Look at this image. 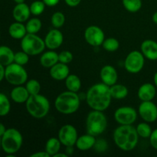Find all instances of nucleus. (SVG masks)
Instances as JSON below:
<instances>
[{
  "instance_id": "nucleus-4",
  "label": "nucleus",
  "mask_w": 157,
  "mask_h": 157,
  "mask_svg": "<svg viewBox=\"0 0 157 157\" xmlns=\"http://www.w3.org/2000/svg\"><path fill=\"white\" fill-rule=\"evenodd\" d=\"M1 147L8 157L15 156L21 149L23 144V136L19 130L15 128L6 129L1 137Z\"/></svg>"
},
{
  "instance_id": "nucleus-39",
  "label": "nucleus",
  "mask_w": 157,
  "mask_h": 157,
  "mask_svg": "<svg viewBox=\"0 0 157 157\" xmlns=\"http://www.w3.org/2000/svg\"><path fill=\"white\" fill-rule=\"evenodd\" d=\"M149 140H150V143L151 147H153V149L157 150V128L153 130L151 135H150V136L149 137Z\"/></svg>"
},
{
  "instance_id": "nucleus-19",
  "label": "nucleus",
  "mask_w": 157,
  "mask_h": 157,
  "mask_svg": "<svg viewBox=\"0 0 157 157\" xmlns=\"http://www.w3.org/2000/svg\"><path fill=\"white\" fill-rule=\"evenodd\" d=\"M156 87L151 83H144L137 90V97L141 101H153L156 95Z\"/></svg>"
},
{
  "instance_id": "nucleus-31",
  "label": "nucleus",
  "mask_w": 157,
  "mask_h": 157,
  "mask_svg": "<svg viewBox=\"0 0 157 157\" xmlns=\"http://www.w3.org/2000/svg\"><path fill=\"white\" fill-rule=\"evenodd\" d=\"M136 130L140 137L144 138V139L150 137L152 132H153V130H152L149 123L145 122V121L140 123L136 127Z\"/></svg>"
},
{
  "instance_id": "nucleus-49",
  "label": "nucleus",
  "mask_w": 157,
  "mask_h": 157,
  "mask_svg": "<svg viewBox=\"0 0 157 157\" xmlns=\"http://www.w3.org/2000/svg\"><path fill=\"white\" fill-rule=\"evenodd\" d=\"M14 2H15L16 4H19V3H22V2H25V0H13Z\"/></svg>"
},
{
  "instance_id": "nucleus-52",
  "label": "nucleus",
  "mask_w": 157,
  "mask_h": 157,
  "mask_svg": "<svg viewBox=\"0 0 157 157\" xmlns=\"http://www.w3.org/2000/svg\"><path fill=\"white\" fill-rule=\"evenodd\" d=\"M156 122H157V119H156Z\"/></svg>"
},
{
  "instance_id": "nucleus-25",
  "label": "nucleus",
  "mask_w": 157,
  "mask_h": 157,
  "mask_svg": "<svg viewBox=\"0 0 157 157\" xmlns=\"http://www.w3.org/2000/svg\"><path fill=\"white\" fill-rule=\"evenodd\" d=\"M110 94L112 98L117 100L124 99L129 94V90L125 85L121 84H115L110 87Z\"/></svg>"
},
{
  "instance_id": "nucleus-22",
  "label": "nucleus",
  "mask_w": 157,
  "mask_h": 157,
  "mask_svg": "<svg viewBox=\"0 0 157 157\" xmlns=\"http://www.w3.org/2000/svg\"><path fill=\"white\" fill-rule=\"evenodd\" d=\"M58 54L55 50H50L41 54L40 64L42 67L50 69L52 66L58 62Z\"/></svg>"
},
{
  "instance_id": "nucleus-10",
  "label": "nucleus",
  "mask_w": 157,
  "mask_h": 157,
  "mask_svg": "<svg viewBox=\"0 0 157 157\" xmlns=\"http://www.w3.org/2000/svg\"><path fill=\"white\" fill-rule=\"evenodd\" d=\"M137 111L130 106L120 107L115 110L114 120L120 125H133L137 119Z\"/></svg>"
},
{
  "instance_id": "nucleus-24",
  "label": "nucleus",
  "mask_w": 157,
  "mask_h": 157,
  "mask_svg": "<svg viewBox=\"0 0 157 157\" xmlns=\"http://www.w3.org/2000/svg\"><path fill=\"white\" fill-rule=\"evenodd\" d=\"M15 52L7 45H0V63L5 67L14 62Z\"/></svg>"
},
{
  "instance_id": "nucleus-42",
  "label": "nucleus",
  "mask_w": 157,
  "mask_h": 157,
  "mask_svg": "<svg viewBox=\"0 0 157 157\" xmlns=\"http://www.w3.org/2000/svg\"><path fill=\"white\" fill-rule=\"evenodd\" d=\"M44 2V4L46 5V6H48V7H54V6H57V5L59 3L60 0H42Z\"/></svg>"
},
{
  "instance_id": "nucleus-43",
  "label": "nucleus",
  "mask_w": 157,
  "mask_h": 157,
  "mask_svg": "<svg viewBox=\"0 0 157 157\" xmlns=\"http://www.w3.org/2000/svg\"><path fill=\"white\" fill-rule=\"evenodd\" d=\"M5 71H6V67L0 63V82L5 79Z\"/></svg>"
},
{
  "instance_id": "nucleus-34",
  "label": "nucleus",
  "mask_w": 157,
  "mask_h": 157,
  "mask_svg": "<svg viewBox=\"0 0 157 157\" xmlns=\"http://www.w3.org/2000/svg\"><path fill=\"white\" fill-rule=\"evenodd\" d=\"M25 87L30 95L40 94V90L41 88V84L36 79H30L29 81H26Z\"/></svg>"
},
{
  "instance_id": "nucleus-9",
  "label": "nucleus",
  "mask_w": 157,
  "mask_h": 157,
  "mask_svg": "<svg viewBox=\"0 0 157 157\" xmlns=\"http://www.w3.org/2000/svg\"><path fill=\"white\" fill-rule=\"evenodd\" d=\"M145 57L140 51L130 52L124 60V67L130 74H138L144 68Z\"/></svg>"
},
{
  "instance_id": "nucleus-16",
  "label": "nucleus",
  "mask_w": 157,
  "mask_h": 157,
  "mask_svg": "<svg viewBox=\"0 0 157 157\" xmlns=\"http://www.w3.org/2000/svg\"><path fill=\"white\" fill-rule=\"evenodd\" d=\"M140 52L145 58L150 61L157 60V42L154 40H144L140 45Z\"/></svg>"
},
{
  "instance_id": "nucleus-47",
  "label": "nucleus",
  "mask_w": 157,
  "mask_h": 157,
  "mask_svg": "<svg viewBox=\"0 0 157 157\" xmlns=\"http://www.w3.org/2000/svg\"><path fill=\"white\" fill-rule=\"evenodd\" d=\"M152 19H153V22H154L156 25H157V11L153 13V16H152Z\"/></svg>"
},
{
  "instance_id": "nucleus-17",
  "label": "nucleus",
  "mask_w": 157,
  "mask_h": 157,
  "mask_svg": "<svg viewBox=\"0 0 157 157\" xmlns=\"http://www.w3.org/2000/svg\"><path fill=\"white\" fill-rule=\"evenodd\" d=\"M30 7L26 3L22 2L16 4L12 10V16L15 21L25 22L29 19L31 15Z\"/></svg>"
},
{
  "instance_id": "nucleus-51",
  "label": "nucleus",
  "mask_w": 157,
  "mask_h": 157,
  "mask_svg": "<svg viewBox=\"0 0 157 157\" xmlns=\"http://www.w3.org/2000/svg\"><path fill=\"white\" fill-rule=\"evenodd\" d=\"M0 38H1V33H0Z\"/></svg>"
},
{
  "instance_id": "nucleus-33",
  "label": "nucleus",
  "mask_w": 157,
  "mask_h": 157,
  "mask_svg": "<svg viewBox=\"0 0 157 157\" xmlns=\"http://www.w3.org/2000/svg\"><path fill=\"white\" fill-rule=\"evenodd\" d=\"M65 15L61 12H56L52 15L51 18V22L52 26L55 29H60L64 25L65 22Z\"/></svg>"
},
{
  "instance_id": "nucleus-23",
  "label": "nucleus",
  "mask_w": 157,
  "mask_h": 157,
  "mask_svg": "<svg viewBox=\"0 0 157 157\" xmlns=\"http://www.w3.org/2000/svg\"><path fill=\"white\" fill-rule=\"evenodd\" d=\"M8 32L12 38L19 40H21L28 33L25 25H24V23L22 22H18V21L12 23L9 25Z\"/></svg>"
},
{
  "instance_id": "nucleus-7",
  "label": "nucleus",
  "mask_w": 157,
  "mask_h": 157,
  "mask_svg": "<svg viewBox=\"0 0 157 157\" xmlns=\"http://www.w3.org/2000/svg\"><path fill=\"white\" fill-rule=\"evenodd\" d=\"M21 48L30 56L41 55L46 48L44 39L36 34L27 33L21 39Z\"/></svg>"
},
{
  "instance_id": "nucleus-44",
  "label": "nucleus",
  "mask_w": 157,
  "mask_h": 157,
  "mask_svg": "<svg viewBox=\"0 0 157 157\" xmlns=\"http://www.w3.org/2000/svg\"><path fill=\"white\" fill-rule=\"evenodd\" d=\"M6 130V127H5V125L2 124V123L0 122V137H2V136L4 134Z\"/></svg>"
},
{
  "instance_id": "nucleus-13",
  "label": "nucleus",
  "mask_w": 157,
  "mask_h": 157,
  "mask_svg": "<svg viewBox=\"0 0 157 157\" xmlns=\"http://www.w3.org/2000/svg\"><path fill=\"white\" fill-rule=\"evenodd\" d=\"M138 113L145 122H155L157 119V105L153 101H142L138 107Z\"/></svg>"
},
{
  "instance_id": "nucleus-3",
  "label": "nucleus",
  "mask_w": 157,
  "mask_h": 157,
  "mask_svg": "<svg viewBox=\"0 0 157 157\" xmlns=\"http://www.w3.org/2000/svg\"><path fill=\"white\" fill-rule=\"evenodd\" d=\"M81 100L75 92L66 90L58 95L55 101V107L62 114H72L79 109Z\"/></svg>"
},
{
  "instance_id": "nucleus-15",
  "label": "nucleus",
  "mask_w": 157,
  "mask_h": 157,
  "mask_svg": "<svg viewBox=\"0 0 157 157\" xmlns=\"http://www.w3.org/2000/svg\"><path fill=\"white\" fill-rule=\"evenodd\" d=\"M100 77L101 81L109 87L117 84L118 80V74L116 68L113 66L109 64L104 66L101 68L100 71Z\"/></svg>"
},
{
  "instance_id": "nucleus-35",
  "label": "nucleus",
  "mask_w": 157,
  "mask_h": 157,
  "mask_svg": "<svg viewBox=\"0 0 157 157\" xmlns=\"http://www.w3.org/2000/svg\"><path fill=\"white\" fill-rule=\"evenodd\" d=\"M46 5L44 4V2L42 0H36L32 2L30 5V11L32 15H35V16H38L42 14L44 12V9H45Z\"/></svg>"
},
{
  "instance_id": "nucleus-20",
  "label": "nucleus",
  "mask_w": 157,
  "mask_h": 157,
  "mask_svg": "<svg viewBox=\"0 0 157 157\" xmlns=\"http://www.w3.org/2000/svg\"><path fill=\"white\" fill-rule=\"evenodd\" d=\"M30 94L26 89L25 86L23 85L15 86L10 93V97L12 101L16 104H25Z\"/></svg>"
},
{
  "instance_id": "nucleus-1",
  "label": "nucleus",
  "mask_w": 157,
  "mask_h": 157,
  "mask_svg": "<svg viewBox=\"0 0 157 157\" xmlns=\"http://www.w3.org/2000/svg\"><path fill=\"white\" fill-rule=\"evenodd\" d=\"M85 98L87 105L91 110L104 111L111 103L110 87L103 82L94 84L87 90Z\"/></svg>"
},
{
  "instance_id": "nucleus-40",
  "label": "nucleus",
  "mask_w": 157,
  "mask_h": 157,
  "mask_svg": "<svg viewBox=\"0 0 157 157\" xmlns=\"http://www.w3.org/2000/svg\"><path fill=\"white\" fill-rule=\"evenodd\" d=\"M81 0H64V2L70 7H77L79 6Z\"/></svg>"
},
{
  "instance_id": "nucleus-2",
  "label": "nucleus",
  "mask_w": 157,
  "mask_h": 157,
  "mask_svg": "<svg viewBox=\"0 0 157 157\" xmlns=\"http://www.w3.org/2000/svg\"><path fill=\"white\" fill-rule=\"evenodd\" d=\"M139 135L133 125H120L114 130L113 140L117 147L123 151H131L136 147Z\"/></svg>"
},
{
  "instance_id": "nucleus-26",
  "label": "nucleus",
  "mask_w": 157,
  "mask_h": 157,
  "mask_svg": "<svg viewBox=\"0 0 157 157\" xmlns=\"http://www.w3.org/2000/svg\"><path fill=\"white\" fill-rule=\"evenodd\" d=\"M65 87L67 90L78 93L81 87V81L76 75H69L65 80Z\"/></svg>"
},
{
  "instance_id": "nucleus-18",
  "label": "nucleus",
  "mask_w": 157,
  "mask_h": 157,
  "mask_svg": "<svg viewBox=\"0 0 157 157\" xmlns=\"http://www.w3.org/2000/svg\"><path fill=\"white\" fill-rule=\"evenodd\" d=\"M49 74L52 79L55 81H64L70 75V69L67 64L58 61L51 67Z\"/></svg>"
},
{
  "instance_id": "nucleus-6",
  "label": "nucleus",
  "mask_w": 157,
  "mask_h": 157,
  "mask_svg": "<svg viewBox=\"0 0 157 157\" xmlns=\"http://www.w3.org/2000/svg\"><path fill=\"white\" fill-rule=\"evenodd\" d=\"M107 127V119L104 111L92 110L86 119V130L87 133L98 136L102 134Z\"/></svg>"
},
{
  "instance_id": "nucleus-41",
  "label": "nucleus",
  "mask_w": 157,
  "mask_h": 157,
  "mask_svg": "<svg viewBox=\"0 0 157 157\" xmlns=\"http://www.w3.org/2000/svg\"><path fill=\"white\" fill-rule=\"evenodd\" d=\"M31 157H50V155L44 150V151H38L30 155Z\"/></svg>"
},
{
  "instance_id": "nucleus-27",
  "label": "nucleus",
  "mask_w": 157,
  "mask_h": 157,
  "mask_svg": "<svg viewBox=\"0 0 157 157\" xmlns=\"http://www.w3.org/2000/svg\"><path fill=\"white\" fill-rule=\"evenodd\" d=\"M61 145H62L58 138L51 137L47 140L45 144V150L50 156H54L57 153L60 152Z\"/></svg>"
},
{
  "instance_id": "nucleus-14",
  "label": "nucleus",
  "mask_w": 157,
  "mask_h": 157,
  "mask_svg": "<svg viewBox=\"0 0 157 157\" xmlns=\"http://www.w3.org/2000/svg\"><path fill=\"white\" fill-rule=\"evenodd\" d=\"M46 48L49 50H55L61 47L64 41L63 33L58 29H54L49 31L44 39Z\"/></svg>"
},
{
  "instance_id": "nucleus-38",
  "label": "nucleus",
  "mask_w": 157,
  "mask_h": 157,
  "mask_svg": "<svg viewBox=\"0 0 157 157\" xmlns=\"http://www.w3.org/2000/svg\"><path fill=\"white\" fill-rule=\"evenodd\" d=\"M94 148L97 152H104L107 148V143L104 140H96Z\"/></svg>"
},
{
  "instance_id": "nucleus-8",
  "label": "nucleus",
  "mask_w": 157,
  "mask_h": 157,
  "mask_svg": "<svg viewBox=\"0 0 157 157\" xmlns=\"http://www.w3.org/2000/svg\"><path fill=\"white\" fill-rule=\"evenodd\" d=\"M5 79L12 85H23L28 81V73L24 66L13 62L6 67Z\"/></svg>"
},
{
  "instance_id": "nucleus-32",
  "label": "nucleus",
  "mask_w": 157,
  "mask_h": 157,
  "mask_svg": "<svg viewBox=\"0 0 157 157\" xmlns=\"http://www.w3.org/2000/svg\"><path fill=\"white\" fill-rule=\"evenodd\" d=\"M102 47L104 48V50L108 52H116L120 47V42L115 38H105L102 44Z\"/></svg>"
},
{
  "instance_id": "nucleus-50",
  "label": "nucleus",
  "mask_w": 157,
  "mask_h": 157,
  "mask_svg": "<svg viewBox=\"0 0 157 157\" xmlns=\"http://www.w3.org/2000/svg\"><path fill=\"white\" fill-rule=\"evenodd\" d=\"M1 142L2 140H1V137H0V147H1Z\"/></svg>"
},
{
  "instance_id": "nucleus-30",
  "label": "nucleus",
  "mask_w": 157,
  "mask_h": 157,
  "mask_svg": "<svg viewBox=\"0 0 157 157\" xmlns=\"http://www.w3.org/2000/svg\"><path fill=\"white\" fill-rule=\"evenodd\" d=\"M11 110V102L5 94L0 92V117H6Z\"/></svg>"
},
{
  "instance_id": "nucleus-29",
  "label": "nucleus",
  "mask_w": 157,
  "mask_h": 157,
  "mask_svg": "<svg viewBox=\"0 0 157 157\" xmlns=\"http://www.w3.org/2000/svg\"><path fill=\"white\" fill-rule=\"evenodd\" d=\"M124 9L129 12L136 13L142 8V0H122Z\"/></svg>"
},
{
  "instance_id": "nucleus-5",
  "label": "nucleus",
  "mask_w": 157,
  "mask_h": 157,
  "mask_svg": "<svg viewBox=\"0 0 157 157\" xmlns=\"http://www.w3.org/2000/svg\"><path fill=\"white\" fill-rule=\"evenodd\" d=\"M25 107L30 116L36 119H41L49 113L50 102L45 96L41 94L30 95L25 103Z\"/></svg>"
},
{
  "instance_id": "nucleus-46",
  "label": "nucleus",
  "mask_w": 157,
  "mask_h": 157,
  "mask_svg": "<svg viewBox=\"0 0 157 157\" xmlns=\"http://www.w3.org/2000/svg\"><path fill=\"white\" fill-rule=\"evenodd\" d=\"M53 157H68V156H67V154L66 153H60V152H58V153H57Z\"/></svg>"
},
{
  "instance_id": "nucleus-36",
  "label": "nucleus",
  "mask_w": 157,
  "mask_h": 157,
  "mask_svg": "<svg viewBox=\"0 0 157 157\" xmlns=\"http://www.w3.org/2000/svg\"><path fill=\"white\" fill-rule=\"evenodd\" d=\"M29 56L30 55H28L22 50L20 52H17L15 53V57H14V62L16 64H20V65H25L29 63Z\"/></svg>"
},
{
  "instance_id": "nucleus-21",
  "label": "nucleus",
  "mask_w": 157,
  "mask_h": 157,
  "mask_svg": "<svg viewBox=\"0 0 157 157\" xmlns=\"http://www.w3.org/2000/svg\"><path fill=\"white\" fill-rule=\"evenodd\" d=\"M96 136L90 134V133H86V134L81 135L78 136V140L75 144V147L77 149L81 151H87L93 148L96 143Z\"/></svg>"
},
{
  "instance_id": "nucleus-11",
  "label": "nucleus",
  "mask_w": 157,
  "mask_h": 157,
  "mask_svg": "<svg viewBox=\"0 0 157 157\" xmlns=\"http://www.w3.org/2000/svg\"><path fill=\"white\" fill-rule=\"evenodd\" d=\"M58 138L64 147H74L78 138L77 129L71 124H65L60 128Z\"/></svg>"
},
{
  "instance_id": "nucleus-48",
  "label": "nucleus",
  "mask_w": 157,
  "mask_h": 157,
  "mask_svg": "<svg viewBox=\"0 0 157 157\" xmlns=\"http://www.w3.org/2000/svg\"><path fill=\"white\" fill-rule=\"evenodd\" d=\"M153 83L157 88V71L154 74V76H153Z\"/></svg>"
},
{
  "instance_id": "nucleus-12",
  "label": "nucleus",
  "mask_w": 157,
  "mask_h": 157,
  "mask_svg": "<svg viewBox=\"0 0 157 157\" xmlns=\"http://www.w3.org/2000/svg\"><path fill=\"white\" fill-rule=\"evenodd\" d=\"M84 39L90 45L98 47L102 45L105 39V35L99 26L90 25L84 31Z\"/></svg>"
},
{
  "instance_id": "nucleus-28",
  "label": "nucleus",
  "mask_w": 157,
  "mask_h": 157,
  "mask_svg": "<svg viewBox=\"0 0 157 157\" xmlns=\"http://www.w3.org/2000/svg\"><path fill=\"white\" fill-rule=\"evenodd\" d=\"M25 27L28 33L37 34L42 27V22L38 18L34 17L26 21Z\"/></svg>"
},
{
  "instance_id": "nucleus-45",
  "label": "nucleus",
  "mask_w": 157,
  "mask_h": 157,
  "mask_svg": "<svg viewBox=\"0 0 157 157\" xmlns=\"http://www.w3.org/2000/svg\"><path fill=\"white\" fill-rule=\"evenodd\" d=\"M65 153H67V156L72 154V153H74V147H66Z\"/></svg>"
},
{
  "instance_id": "nucleus-37",
  "label": "nucleus",
  "mask_w": 157,
  "mask_h": 157,
  "mask_svg": "<svg viewBox=\"0 0 157 157\" xmlns=\"http://www.w3.org/2000/svg\"><path fill=\"white\" fill-rule=\"evenodd\" d=\"M73 54L70 51H62L58 54V61L59 62L64 63V64H69L73 61Z\"/></svg>"
}]
</instances>
